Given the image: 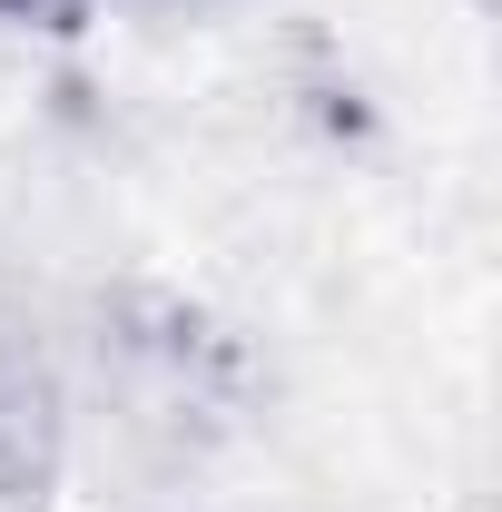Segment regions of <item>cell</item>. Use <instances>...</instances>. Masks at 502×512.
I'll return each mask as SVG.
<instances>
[{"label":"cell","instance_id":"obj_1","mask_svg":"<svg viewBox=\"0 0 502 512\" xmlns=\"http://www.w3.org/2000/svg\"><path fill=\"white\" fill-rule=\"evenodd\" d=\"M60 463V375L30 345V325L0 316V512H40Z\"/></svg>","mask_w":502,"mask_h":512},{"label":"cell","instance_id":"obj_2","mask_svg":"<svg viewBox=\"0 0 502 512\" xmlns=\"http://www.w3.org/2000/svg\"><path fill=\"white\" fill-rule=\"evenodd\" d=\"M40 10H89V0H40Z\"/></svg>","mask_w":502,"mask_h":512}]
</instances>
